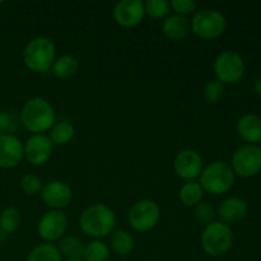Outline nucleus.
<instances>
[{
	"instance_id": "nucleus-11",
	"label": "nucleus",
	"mask_w": 261,
	"mask_h": 261,
	"mask_svg": "<svg viewBox=\"0 0 261 261\" xmlns=\"http://www.w3.org/2000/svg\"><path fill=\"white\" fill-rule=\"evenodd\" d=\"M68 226V217L63 211H48L38 221L37 232L43 241L53 244L65 236Z\"/></svg>"
},
{
	"instance_id": "nucleus-35",
	"label": "nucleus",
	"mask_w": 261,
	"mask_h": 261,
	"mask_svg": "<svg viewBox=\"0 0 261 261\" xmlns=\"http://www.w3.org/2000/svg\"><path fill=\"white\" fill-rule=\"evenodd\" d=\"M0 234H2V232H0Z\"/></svg>"
},
{
	"instance_id": "nucleus-18",
	"label": "nucleus",
	"mask_w": 261,
	"mask_h": 261,
	"mask_svg": "<svg viewBox=\"0 0 261 261\" xmlns=\"http://www.w3.org/2000/svg\"><path fill=\"white\" fill-rule=\"evenodd\" d=\"M162 30L163 36L171 41H181L191 31L190 19L188 17H182L178 14H171L167 18H165L162 22Z\"/></svg>"
},
{
	"instance_id": "nucleus-19",
	"label": "nucleus",
	"mask_w": 261,
	"mask_h": 261,
	"mask_svg": "<svg viewBox=\"0 0 261 261\" xmlns=\"http://www.w3.org/2000/svg\"><path fill=\"white\" fill-rule=\"evenodd\" d=\"M110 247L119 256H127L135 249V239L125 229H116L110 237Z\"/></svg>"
},
{
	"instance_id": "nucleus-9",
	"label": "nucleus",
	"mask_w": 261,
	"mask_h": 261,
	"mask_svg": "<svg viewBox=\"0 0 261 261\" xmlns=\"http://www.w3.org/2000/svg\"><path fill=\"white\" fill-rule=\"evenodd\" d=\"M229 165L239 177H254L261 171V148L252 144L241 145L233 152Z\"/></svg>"
},
{
	"instance_id": "nucleus-32",
	"label": "nucleus",
	"mask_w": 261,
	"mask_h": 261,
	"mask_svg": "<svg viewBox=\"0 0 261 261\" xmlns=\"http://www.w3.org/2000/svg\"><path fill=\"white\" fill-rule=\"evenodd\" d=\"M14 119L7 111H0V135L13 134L14 132Z\"/></svg>"
},
{
	"instance_id": "nucleus-27",
	"label": "nucleus",
	"mask_w": 261,
	"mask_h": 261,
	"mask_svg": "<svg viewBox=\"0 0 261 261\" xmlns=\"http://www.w3.org/2000/svg\"><path fill=\"white\" fill-rule=\"evenodd\" d=\"M170 2L167 0H147L144 2V12L150 19H165L170 14Z\"/></svg>"
},
{
	"instance_id": "nucleus-28",
	"label": "nucleus",
	"mask_w": 261,
	"mask_h": 261,
	"mask_svg": "<svg viewBox=\"0 0 261 261\" xmlns=\"http://www.w3.org/2000/svg\"><path fill=\"white\" fill-rule=\"evenodd\" d=\"M194 217L198 223L208 226L216 221L217 211L209 201H200L198 205L194 206Z\"/></svg>"
},
{
	"instance_id": "nucleus-23",
	"label": "nucleus",
	"mask_w": 261,
	"mask_h": 261,
	"mask_svg": "<svg viewBox=\"0 0 261 261\" xmlns=\"http://www.w3.org/2000/svg\"><path fill=\"white\" fill-rule=\"evenodd\" d=\"M75 135V127L69 121H59L50 129V140L54 145H66L73 140Z\"/></svg>"
},
{
	"instance_id": "nucleus-16",
	"label": "nucleus",
	"mask_w": 261,
	"mask_h": 261,
	"mask_svg": "<svg viewBox=\"0 0 261 261\" xmlns=\"http://www.w3.org/2000/svg\"><path fill=\"white\" fill-rule=\"evenodd\" d=\"M247 203L239 196H228L219 203L217 211V217L219 222L227 224H233L242 221L247 214Z\"/></svg>"
},
{
	"instance_id": "nucleus-5",
	"label": "nucleus",
	"mask_w": 261,
	"mask_h": 261,
	"mask_svg": "<svg viewBox=\"0 0 261 261\" xmlns=\"http://www.w3.org/2000/svg\"><path fill=\"white\" fill-rule=\"evenodd\" d=\"M200 244L204 252L212 257H219L226 255L233 245V233L231 227L214 221L204 228L200 237Z\"/></svg>"
},
{
	"instance_id": "nucleus-14",
	"label": "nucleus",
	"mask_w": 261,
	"mask_h": 261,
	"mask_svg": "<svg viewBox=\"0 0 261 261\" xmlns=\"http://www.w3.org/2000/svg\"><path fill=\"white\" fill-rule=\"evenodd\" d=\"M41 199L51 211H63L70 205L73 191L70 186L60 180H53L45 184L41 191Z\"/></svg>"
},
{
	"instance_id": "nucleus-25",
	"label": "nucleus",
	"mask_w": 261,
	"mask_h": 261,
	"mask_svg": "<svg viewBox=\"0 0 261 261\" xmlns=\"http://www.w3.org/2000/svg\"><path fill=\"white\" fill-rule=\"evenodd\" d=\"M84 261H107L110 259V247L102 240H93L86 244L83 257Z\"/></svg>"
},
{
	"instance_id": "nucleus-12",
	"label": "nucleus",
	"mask_w": 261,
	"mask_h": 261,
	"mask_svg": "<svg viewBox=\"0 0 261 261\" xmlns=\"http://www.w3.org/2000/svg\"><path fill=\"white\" fill-rule=\"evenodd\" d=\"M54 144L46 134H33L23 143V157L32 166H43L50 161Z\"/></svg>"
},
{
	"instance_id": "nucleus-31",
	"label": "nucleus",
	"mask_w": 261,
	"mask_h": 261,
	"mask_svg": "<svg viewBox=\"0 0 261 261\" xmlns=\"http://www.w3.org/2000/svg\"><path fill=\"white\" fill-rule=\"evenodd\" d=\"M171 9L175 14L188 17L189 14H194L198 10V4L194 0H172L170 3Z\"/></svg>"
},
{
	"instance_id": "nucleus-2",
	"label": "nucleus",
	"mask_w": 261,
	"mask_h": 261,
	"mask_svg": "<svg viewBox=\"0 0 261 261\" xmlns=\"http://www.w3.org/2000/svg\"><path fill=\"white\" fill-rule=\"evenodd\" d=\"M116 226V214L105 204H92L82 212L79 227L86 236L101 240L114 232Z\"/></svg>"
},
{
	"instance_id": "nucleus-30",
	"label": "nucleus",
	"mask_w": 261,
	"mask_h": 261,
	"mask_svg": "<svg viewBox=\"0 0 261 261\" xmlns=\"http://www.w3.org/2000/svg\"><path fill=\"white\" fill-rule=\"evenodd\" d=\"M204 98L209 102V103H217L222 99L224 96V84L217 79H212V81L206 82L203 89Z\"/></svg>"
},
{
	"instance_id": "nucleus-29",
	"label": "nucleus",
	"mask_w": 261,
	"mask_h": 261,
	"mask_svg": "<svg viewBox=\"0 0 261 261\" xmlns=\"http://www.w3.org/2000/svg\"><path fill=\"white\" fill-rule=\"evenodd\" d=\"M19 188L25 195L36 196L37 194H41V191H42L43 182L37 175L25 173V175H23L22 177H20Z\"/></svg>"
},
{
	"instance_id": "nucleus-4",
	"label": "nucleus",
	"mask_w": 261,
	"mask_h": 261,
	"mask_svg": "<svg viewBox=\"0 0 261 261\" xmlns=\"http://www.w3.org/2000/svg\"><path fill=\"white\" fill-rule=\"evenodd\" d=\"M236 175L231 165L224 161H214L203 168L199 176V184L204 193L212 195L227 194L234 185Z\"/></svg>"
},
{
	"instance_id": "nucleus-8",
	"label": "nucleus",
	"mask_w": 261,
	"mask_h": 261,
	"mask_svg": "<svg viewBox=\"0 0 261 261\" xmlns=\"http://www.w3.org/2000/svg\"><path fill=\"white\" fill-rule=\"evenodd\" d=\"M246 64L239 53L222 51L214 61V74L222 84H236L244 78Z\"/></svg>"
},
{
	"instance_id": "nucleus-21",
	"label": "nucleus",
	"mask_w": 261,
	"mask_h": 261,
	"mask_svg": "<svg viewBox=\"0 0 261 261\" xmlns=\"http://www.w3.org/2000/svg\"><path fill=\"white\" fill-rule=\"evenodd\" d=\"M58 249L60 251L61 256L68 259H82L86 249V244L79 237L73 234H65L59 240Z\"/></svg>"
},
{
	"instance_id": "nucleus-22",
	"label": "nucleus",
	"mask_w": 261,
	"mask_h": 261,
	"mask_svg": "<svg viewBox=\"0 0 261 261\" xmlns=\"http://www.w3.org/2000/svg\"><path fill=\"white\" fill-rule=\"evenodd\" d=\"M204 190L196 181L185 182L178 190V199L185 206H195L203 201Z\"/></svg>"
},
{
	"instance_id": "nucleus-24",
	"label": "nucleus",
	"mask_w": 261,
	"mask_h": 261,
	"mask_svg": "<svg viewBox=\"0 0 261 261\" xmlns=\"http://www.w3.org/2000/svg\"><path fill=\"white\" fill-rule=\"evenodd\" d=\"M25 261H63V256H61L58 246L48 244V242H43L31 250Z\"/></svg>"
},
{
	"instance_id": "nucleus-17",
	"label": "nucleus",
	"mask_w": 261,
	"mask_h": 261,
	"mask_svg": "<svg viewBox=\"0 0 261 261\" xmlns=\"http://www.w3.org/2000/svg\"><path fill=\"white\" fill-rule=\"evenodd\" d=\"M239 137L246 144L257 145L261 142V117L255 114H245L236 124Z\"/></svg>"
},
{
	"instance_id": "nucleus-7",
	"label": "nucleus",
	"mask_w": 261,
	"mask_h": 261,
	"mask_svg": "<svg viewBox=\"0 0 261 261\" xmlns=\"http://www.w3.org/2000/svg\"><path fill=\"white\" fill-rule=\"evenodd\" d=\"M161 219V208L152 199H142L133 204L127 213V222L134 231L147 233L157 227Z\"/></svg>"
},
{
	"instance_id": "nucleus-13",
	"label": "nucleus",
	"mask_w": 261,
	"mask_h": 261,
	"mask_svg": "<svg viewBox=\"0 0 261 261\" xmlns=\"http://www.w3.org/2000/svg\"><path fill=\"white\" fill-rule=\"evenodd\" d=\"M112 17L116 24L124 28L139 25L145 17L144 2L140 0H121L112 9Z\"/></svg>"
},
{
	"instance_id": "nucleus-20",
	"label": "nucleus",
	"mask_w": 261,
	"mask_h": 261,
	"mask_svg": "<svg viewBox=\"0 0 261 261\" xmlns=\"http://www.w3.org/2000/svg\"><path fill=\"white\" fill-rule=\"evenodd\" d=\"M79 70V61L75 56L69 55V54H64V55L59 56L55 59L53 64V71L54 75L59 79H69L71 76L75 75Z\"/></svg>"
},
{
	"instance_id": "nucleus-3",
	"label": "nucleus",
	"mask_w": 261,
	"mask_h": 261,
	"mask_svg": "<svg viewBox=\"0 0 261 261\" xmlns=\"http://www.w3.org/2000/svg\"><path fill=\"white\" fill-rule=\"evenodd\" d=\"M23 64L35 73H47L56 59V47L53 40L38 36L28 41L23 50Z\"/></svg>"
},
{
	"instance_id": "nucleus-6",
	"label": "nucleus",
	"mask_w": 261,
	"mask_h": 261,
	"mask_svg": "<svg viewBox=\"0 0 261 261\" xmlns=\"http://www.w3.org/2000/svg\"><path fill=\"white\" fill-rule=\"evenodd\" d=\"M190 25L194 35L201 40L212 41L223 35L227 28V20L218 10L205 8L194 13Z\"/></svg>"
},
{
	"instance_id": "nucleus-10",
	"label": "nucleus",
	"mask_w": 261,
	"mask_h": 261,
	"mask_svg": "<svg viewBox=\"0 0 261 261\" xmlns=\"http://www.w3.org/2000/svg\"><path fill=\"white\" fill-rule=\"evenodd\" d=\"M204 168V161L200 153L191 148L180 150L173 158V170L178 178L191 182L199 178Z\"/></svg>"
},
{
	"instance_id": "nucleus-1",
	"label": "nucleus",
	"mask_w": 261,
	"mask_h": 261,
	"mask_svg": "<svg viewBox=\"0 0 261 261\" xmlns=\"http://www.w3.org/2000/svg\"><path fill=\"white\" fill-rule=\"evenodd\" d=\"M20 124L33 134H45L56 122L55 109L47 99L33 97L24 102L20 110Z\"/></svg>"
},
{
	"instance_id": "nucleus-34",
	"label": "nucleus",
	"mask_w": 261,
	"mask_h": 261,
	"mask_svg": "<svg viewBox=\"0 0 261 261\" xmlns=\"http://www.w3.org/2000/svg\"><path fill=\"white\" fill-rule=\"evenodd\" d=\"M63 261H84L83 259H68V260H63Z\"/></svg>"
},
{
	"instance_id": "nucleus-33",
	"label": "nucleus",
	"mask_w": 261,
	"mask_h": 261,
	"mask_svg": "<svg viewBox=\"0 0 261 261\" xmlns=\"http://www.w3.org/2000/svg\"><path fill=\"white\" fill-rule=\"evenodd\" d=\"M254 89H255V92L259 94V96H261V75L259 76V78H256V81H255Z\"/></svg>"
},
{
	"instance_id": "nucleus-15",
	"label": "nucleus",
	"mask_w": 261,
	"mask_h": 261,
	"mask_svg": "<svg viewBox=\"0 0 261 261\" xmlns=\"http://www.w3.org/2000/svg\"><path fill=\"white\" fill-rule=\"evenodd\" d=\"M23 158L22 140L14 134L0 135V168L10 170L17 167Z\"/></svg>"
},
{
	"instance_id": "nucleus-26",
	"label": "nucleus",
	"mask_w": 261,
	"mask_h": 261,
	"mask_svg": "<svg viewBox=\"0 0 261 261\" xmlns=\"http://www.w3.org/2000/svg\"><path fill=\"white\" fill-rule=\"evenodd\" d=\"M22 223V214L15 208H7L0 213V232L14 233Z\"/></svg>"
}]
</instances>
